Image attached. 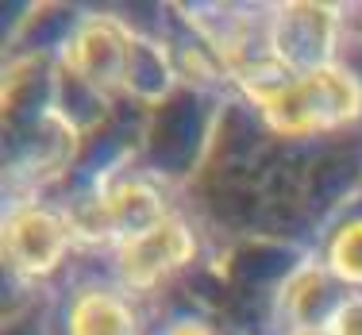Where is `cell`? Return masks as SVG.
Listing matches in <instances>:
<instances>
[{
    "label": "cell",
    "mask_w": 362,
    "mask_h": 335,
    "mask_svg": "<svg viewBox=\"0 0 362 335\" xmlns=\"http://www.w3.org/2000/svg\"><path fill=\"white\" fill-rule=\"evenodd\" d=\"M258 105L266 108L270 124L281 131H316V127H332L351 119L362 105L358 81L351 74L335 70V66H316V70L281 81L274 89L258 93Z\"/></svg>",
    "instance_id": "6da1fadb"
},
{
    "label": "cell",
    "mask_w": 362,
    "mask_h": 335,
    "mask_svg": "<svg viewBox=\"0 0 362 335\" xmlns=\"http://www.w3.org/2000/svg\"><path fill=\"white\" fill-rule=\"evenodd\" d=\"M193 254V239L177 220H162L158 228L143 231V235L127 239L119 247V270L132 286H154L162 274H170L174 266L189 262Z\"/></svg>",
    "instance_id": "7a4b0ae2"
},
{
    "label": "cell",
    "mask_w": 362,
    "mask_h": 335,
    "mask_svg": "<svg viewBox=\"0 0 362 335\" xmlns=\"http://www.w3.org/2000/svg\"><path fill=\"white\" fill-rule=\"evenodd\" d=\"M4 251L23 274H47L66 251V223L42 208H23L4 228Z\"/></svg>",
    "instance_id": "3957f363"
},
{
    "label": "cell",
    "mask_w": 362,
    "mask_h": 335,
    "mask_svg": "<svg viewBox=\"0 0 362 335\" xmlns=\"http://www.w3.org/2000/svg\"><path fill=\"white\" fill-rule=\"evenodd\" d=\"M70 66L93 89H112V85H119L124 74L132 70V54H127L124 35L112 23L93 20L77 31V39L70 47Z\"/></svg>",
    "instance_id": "277c9868"
},
{
    "label": "cell",
    "mask_w": 362,
    "mask_h": 335,
    "mask_svg": "<svg viewBox=\"0 0 362 335\" xmlns=\"http://www.w3.org/2000/svg\"><path fill=\"white\" fill-rule=\"evenodd\" d=\"M70 335H135V320L119 297L85 293L70 308Z\"/></svg>",
    "instance_id": "5b68a950"
},
{
    "label": "cell",
    "mask_w": 362,
    "mask_h": 335,
    "mask_svg": "<svg viewBox=\"0 0 362 335\" xmlns=\"http://www.w3.org/2000/svg\"><path fill=\"white\" fill-rule=\"evenodd\" d=\"M327 262H332V270L339 274V278L362 286V220L347 223V228L335 235L332 251H327Z\"/></svg>",
    "instance_id": "8992f818"
},
{
    "label": "cell",
    "mask_w": 362,
    "mask_h": 335,
    "mask_svg": "<svg viewBox=\"0 0 362 335\" xmlns=\"http://www.w3.org/2000/svg\"><path fill=\"white\" fill-rule=\"evenodd\" d=\"M332 335H362V300H351L332 316Z\"/></svg>",
    "instance_id": "52a82bcc"
},
{
    "label": "cell",
    "mask_w": 362,
    "mask_h": 335,
    "mask_svg": "<svg viewBox=\"0 0 362 335\" xmlns=\"http://www.w3.org/2000/svg\"><path fill=\"white\" fill-rule=\"evenodd\" d=\"M174 335H209V331H204V328H197V324H181V328H177Z\"/></svg>",
    "instance_id": "ba28073f"
}]
</instances>
